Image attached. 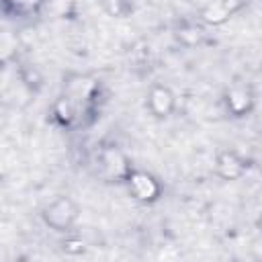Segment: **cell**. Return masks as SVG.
<instances>
[{"instance_id": "obj_5", "label": "cell", "mask_w": 262, "mask_h": 262, "mask_svg": "<svg viewBox=\"0 0 262 262\" xmlns=\"http://www.w3.org/2000/svg\"><path fill=\"white\" fill-rule=\"evenodd\" d=\"M248 2L250 0H209L199 10V20L205 27H221L242 8H246Z\"/></svg>"}, {"instance_id": "obj_12", "label": "cell", "mask_w": 262, "mask_h": 262, "mask_svg": "<svg viewBox=\"0 0 262 262\" xmlns=\"http://www.w3.org/2000/svg\"><path fill=\"white\" fill-rule=\"evenodd\" d=\"M78 12L76 0H45L41 14L45 18H53V20H61V18H72Z\"/></svg>"}, {"instance_id": "obj_10", "label": "cell", "mask_w": 262, "mask_h": 262, "mask_svg": "<svg viewBox=\"0 0 262 262\" xmlns=\"http://www.w3.org/2000/svg\"><path fill=\"white\" fill-rule=\"evenodd\" d=\"M174 39L178 45L182 47H196L205 41V25L201 20H190V18H184L180 23H176L174 27Z\"/></svg>"}, {"instance_id": "obj_3", "label": "cell", "mask_w": 262, "mask_h": 262, "mask_svg": "<svg viewBox=\"0 0 262 262\" xmlns=\"http://www.w3.org/2000/svg\"><path fill=\"white\" fill-rule=\"evenodd\" d=\"M125 186H127L129 194L141 205H151V203L160 201V196L164 192L162 182L151 172H147L143 168H133L125 180Z\"/></svg>"}, {"instance_id": "obj_9", "label": "cell", "mask_w": 262, "mask_h": 262, "mask_svg": "<svg viewBox=\"0 0 262 262\" xmlns=\"http://www.w3.org/2000/svg\"><path fill=\"white\" fill-rule=\"evenodd\" d=\"M82 113H84V106L66 94H59L51 104V119L63 129L76 127L82 119Z\"/></svg>"}, {"instance_id": "obj_8", "label": "cell", "mask_w": 262, "mask_h": 262, "mask_svg": "<svg viewBox=\"0 0 262 262\" xmlns=\"http://www.w3.org/2000/svg\"><path fill=\"white\" fill-rule=\"evenodd\" d=\"M215 174L221 178V180H227V182H235L239 180L246 170H248V164L244 160L242 154H237L235 149H229V147H221L217 149L215 154Z\"/></svg>"}, {"instance_id": "obj_7", "label": "cell", "mask_w": 262, "mask_h": 262, "mask_svg": "<svg viewBox=\"0 0 262 262\" xmlns=\"http://www.w3.org/2000/svg\"><path fill=\"white\" fill-rule=\"evenodd\" d=\"M96 92H98V82H96V78H92L88 74H68L63 78L61 94L74 98L84 108L94 100Z\"/></svg>"}, {"instance_id": "obj_1", "label": "cell", "mask_w": 262, "mask_h": 262, "mask_svg": "<svg viewBox=\"0 0 262 262\" xmlns=\"http://www.w3.org/2000/svg\"><path fill=\"white\" fill-rule=\"evenodd\" d=\"M41 219L49 229L57 233H70L80 219V207L72 196L59 194L41 209Z\"/></svg>"}, {"instance_id": "obj_2", "label": "cell", "mask_w": 262, "mask_h": 262, "mask_svg": "<svg viewBox=\"0 0 262 262\" xmlns=\"http://www.w3.org/2000/svg\"><path fill=\"white\" fill-rule=\"evenodd\" d=\"M223 108L233 119H244L256 108V90L248 82H233L223 90Z\"/></svg>"}, {"instance_id": "obj_4", "label": "cell", "mask_w": 262, "mask_h": 262, "mask_svg": "<svg viewBox=\"0 0 262 262\" xmlns=\"http://www.w3.org/2000/svg\"><path fill=\"white\" fill-rule=\"evenodd\" d=\"M98 164H100L104 176L111 180H117V182H125L127 176L131 174V170L135 168L131 164V158L127 156V151H123L119 145H104L98 151Z\"/></svg>"}, {"instance_id": "obj_6", "label": "cell", "mask_w": 262, "mask_h": 262, "mask_svg": "<svg viewBox=\"0 0 262 262\" xmlns=\"http://www.w3.org/2000/svg\"><path fill=\"white\" fill-rule=\"evenodd\" d=\"M145 108L158 121H164V119L172 117L174 111H176L174 90L166 84H151L149 90H147V96H145Z\"/></svg>"}, {"instance_id": "obj_11", "label": "cell", "mask_w": 262, "mask_h": 262, "mask_svg": "<svg viewBox=\"0 0 262 262\" xmlns=\"http://www.w3.org/2000/svg\"><path fill=\"white\" fill-rule=\"evenodd\" d=\"M45 0H2V10L6 16H35L41 14Z\"/></svg>"}, {"instance_id": "obj_13", "label": "cell", "mask_w": 262, "mask_h": 262, "mask_svg": "<svg viewBox=\"0 0 262 262\" xmlns=\"http://www.w3.org/2000/svg\"><path fill=\"white\" fill-rule=\"evenodd\" d=\"M102 8L113 18H127L133 12V0H102Z\"/></svg>"}, {"instance_id": "obj_14", "label": "cell", "mask_w": 262, "mask_h": 262, "mask_svg": "<svg viewBox=\"0 0 262 262\" xmlns=\"http://www.w3.org/2000/svg\"><path fill=\"white\" fill-rule=\"evenodd\" d=\"M256 229H258V233L262 235V213H260L258 219H256Z\"/></svg>"}]
</instances>
